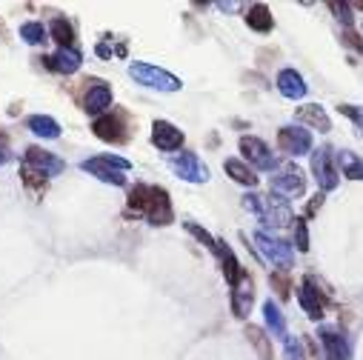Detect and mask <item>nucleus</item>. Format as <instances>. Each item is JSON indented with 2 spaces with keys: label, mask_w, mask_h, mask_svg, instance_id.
<instances>
[{
  "label": "nucleus",
  "mask_w": 363,
  "mask_h": 360,
  "mask_svg": "<svg viewBox=\"0 0 363 360\" xmlns=\"http://www.w3.org/2000/svg\"><path fill=\"white\" fill-rule=\"evenodd\" d=\"M129 212L146 218L152 226H169L174 220V209L169 201V192L163 186H149V184H135L129 189V201H126Z\"/></svg>",
  "instance_id": "nucleus-1"
},
{
  "label": "nucleus",
  "mask_w": 363,
  "mask_h": 360,
  "mask_svg": "<svg viewBox=\"0 0 363 360\" xmlns=\"http://www.w3.org/2000/svg\"><path fill=\"white\" fill-rule=\"evenodd\" d=\"M243 206L260 223H269L275 229L295 226V212H292L289 201L284 195H278V192H272V195H243Z\"/></svg>",
  "instance_id": "nucleus-2"
},
{
  "label": "nucleus",
  "mask_w": 363,
  "mask_h": 360,
  "mask_svg": "<svg viewBox=\"0 0 363 360\" xmlns=\"http://www.w3.org/2000/svg\"><path fill=\"white\" fill-rule=\"evenodd\" d=\"M80 169L89 171L92 177H98L101 184L126 186V171L132 169V160H126L121 154H95V157H86L80 163Z\"/></svg>",
  "instance_id": "nucleus-3"
},
{
  "label": "nucleus",
  "mask_w": 363,
  "mask_h": 360,
  "mask_svg": "<svg viewBox=\"0 0 363 360\" xmlns=\"http://www.w3.org/2000/svg\"><path fill=\"white\" fill-rule=\"evenodd\" d=\"M252 240H255V249L260 252V257H263V260H269L272 266H278L281 272H289V269L295 266V252H292V243H286L284 237H278V235H269V232L257 229V232L252 235Z\"/></svg>",
  "instance_id": "nucleus-4"
},
{
  "label": "nucleus",
  "mask_w": 363,
  "mask_h": 360,
  "mask_svg": "<svg viewBox=\"0 0 363 360\" xmlns=\"http://www.w3.org/2000/svg\"><path fill=\"white\" fill-rule=\"evenodd\" d=\"M129 77L146 89H157V92H180V86H184L180 77H174L172 72L152 66V63H143V60L129 63Z\"/></svg>",
  "instance_id": "nucleus-5"
},
{
  "label": "nucleus",
  "mask_w": 363,
  "mask_h": 360,
  "mask_svg": "<svg viewBox=\"0 0 363 360\" xmlns=\"http://www.w3.org/2000/svg\"><path fill=\"white\" fill-rule=\"evenodd\" d=\"M92 132H95V137H98V140L112 143V146H121V143H126V140L132 137L129 115H126L123 109H112V112H106V115L95 118Z\"/></svg>",
  "instance_id": "nucleus-6"
},
{
  "label": "nucleus",
  "mask_w": 363,
  "mask_h": 360,
  "mask_svg": "<svg viewBox=\"0 0 363 360\" xmlns=\"http://www.w3.org/2000/svg\"><path fill=\"white\" fill-rule=\"evenodd\" d=\"M312 171H315V180H318L323 195L337 189L340 171H337V157H335L332 146H320L318 152H312Z\"/></svg>",
  "instance_id": "nucleus-7"
},
{
  "label": "nucleus",
  "mask_w": 363,
  "mask_h": 360,
  "mask_svg": "<svg viewBox=\"0 0 363 360\" xmlns=\"http://www.w3.org/2000/svg\"><path fill=\"white\" fill-rule=\"evenodd\" d=\"M166 163L180 180H186V184H206L209 180V166L198 157V152H177Z\"/></svg>",
  "instance_id": "nucleus-8"
},
{
  "label": "nucleus",
  "mask_w": 363,
  "mask_h": 360,
  "mask_svg": "<svg viewBox=\"0 0 363 360\" xmlns=\"http://www.w3.org/2000/svg\"><path fill=\"white\" fill-rule=\"evenodd\" d=\"M272 189H275L278 195H284L286 201L289 198H301L306 192V171L295 163H286L281 166L275 174H272Z\"/></svg>",
  "instance_id": "nucleus-9"
},
{
  "label": "nucleus",
  "mask_w": 363,
  "mask_h": 360,
  "mask_svg": "<svg viewBox=\"0 0 363 360\" xmlns=\"http://www.w3.org/2000/svg\"><path fill=\"white\" fill-rule=\"evenodd\" d=\"M240 154L255 166V169H263V171H278V154L272 152L260 137H252V135H243L240 137Z\"/></svg>",
  "instance_id": "nucleus-10"
},
{
  "label": "nucleus",
  "mask_w": 363,
  "mask_h": 360,
  "mask_svg": "<svg viewBox=\"0 0 363 360\" xmlns=\"http://www.w3.org/2000/svg\"><path fill=\"white\" fill-rule=\"evenodd\" d=\"M112 106V86L106 80H86V95H83V109L86 115H92V118H101L106 109Z\"/></svg>",
  "instance_id": "nucleus-11"
},
{
  "label": "nucleus",
  "mask_w": 363,
  "mask_h": 360,
  "mask_svg": "<svg viewBox=\"0 0 363 360\" xmlns=\"http://www.w3.org/2000/svg\"><path fill=\"white\" fill-rule=\"evenodd\" d=\"M278 146H281V152H286L292 157H303L312 152V135L303 126H281L278 129Z\"/></svg>",
  "instance_id": "nucleus-12"
},
{
  "label": "nucleus",
  "mask_w": 363,
  "mask_h": 360,
  "mask_svg": "<svg viewBox=\"0 0 363 360\" xmlns=\"http://www.w3.org/2000/svg\"><path fill=\"white\" fill-rule=\"evenodd\" d=\"M21 166H29V169H35V171H40L46 177H55V174L66 171V160L52 154V152H46V149H40V146H29L23 152V163Z\"/></svg>",
  "instance_id": "nucleus-13"
},
{
  "label": "nucleus",
  "mask_w": 363,
  "mask_h": 360,
  "mask_svg": "<svg viewBox=\"0 0 363 360\" xmlns=\"http://www.w3.org/2000/svg\"><path fill=\"white\" fill-rule=\"evenodd\" d=\"M298 303H301V309L306 312V317H312V320H320V317H323L326 298H323V292L318 289V283H315L312 275L303 278V283H301V289H298Z\"/></svg>",
  "instance_id": "nucleus-14"
},
{
  "label": "nucleus",
  "mask_w": 363,
  "mask_h": 360,
  "mask_svg": "<svg viewBox=\"0 0 363 360\" xmlns=\"http://www.w3.org/2000/svg\"><path fill=\"white\" fill-rule=\"evenodd\" d=\"M318 337H320L326 360H349V340H346V334L340 329H335L329 323H320L318 326Z\"/></svg>",
  "instance_id": "nucleus-15"
},
{
  "label": "nucleus",
  "mask_w": 363,
  "mask_h": 360,
  "mask_svg": "<svg viewBox=\"0 0 363 360\" xmlns=\"http://www.w3.org/2000/svg\"><path fill=\"white\" fill-rule=\"evenodd\" d=\"M184 132H180L174 123L169 120H155L152 123V143L157 146V152H177L184 146Z\"/></svg>",
  "instance_id": "nucleus-16"
},
{
  "label": "nucleus",
  "mask_w": 363,
  "mask_h": 360,
  "mask_svg": "<svg viewBox=\"0 0 363 360\" xmlns=\"http://www.w3.org/2000/svg\"><path fill=\"white\" fill-rule=\"evenodd\" d=\"M215 254H218V260H220V269H223V278H226V283H229V289H235L249 272L238 263V257H235V252H232V246L226 243V240H218V246H215Z\"/></svg>",
  "instance_id": "nucleus-17"
},
{
  "label": "nucleus",
  "mask_w": 363,
  "mask_h": 360,
  "mask_svg": "<svg viewBox=\"0 0 363 360\" xmlns=\"http://www.w3.org/2000/svg\"><path fill=\"white\" fill-rule=\"evenodd\" d=\"M275 86H278V92H281L286 101H303L306 92H309V86L303 83V74L295 72V69H284V72H278Z\"/></svg>",
  "instance_id": "nucleus-18"
},
{
  "label": "nucleus",
  "mask_w": 363,
  "mask_h": 360,
  "mask_svg": "<svg viewBox=\"0 0 363 360\" xmlns=\"http://www.w3.org/2000/svg\"><path fill=\"white\" fill-rule=\"evenodd\" d=\"M43 63H46V69H52L57 74H74L83 63V55L77 49H57L55 55H46Z\"/></svg>",
  "instance_id": "nucleus-19"
},
{
  "label": "nucleus",
  "mask_w": 363,
  "mask_h": 360,
  "mask_svg": "<svg viewBox=\"0 0 363 360\" xmlns=\"http://www.w3.org/2000/svg\"><path fill=\"white\" fill-rule=\"evenodd\" d=\"M229 300H232V312H235V317H246L249 312H252V300H255V283H252V278L246 275L235 289H232V295H229Z\"/></svg>",
  "instance_id": "nucleus-20"
},
{
  "label": "nucleus",
  "mask_w": 363,
  "mask_h": 360,
  "mask_svg": "<svg viewBox=\"0 0 363 360\" xmlns=\"http://www.w3.org/2000/svg\"><path fill=\"white\" fill-rule=\"evenodd\" d=\"M295 120H301V123H306V126H312V129H318V132H323V135L332 129L329 115H326L323 106H318V103H306V106H301V109L295 112Z\"/></svg>",
  "instance_id": "nucleus-21"
},
{
  "label": "nucleus",
  "mask_w": 363,
  "mask_h": 360,
  "mask_svg": "<svg viewBox=\"0 0 363 360\" xmlns=\"http://www.w3.org/2000/svg\"><path fill=\"white\" fill-rule=\"evenodd\" d=\"M49 38L57 43V49H74V26L63 15H55L49 21Z\"/></svg>",
  "instance_id": "nucleus-22"
},
{
  "label": "nucleus",
  "mask_w": 363,
  "mask_h": 360,
  "mask_svg": "<svg viewBox=\"0 0 363 360\" xmlns=\"http://www.w3.org/2000/svg\"><path fill=\"white\" fill-rule=\"evenodd\" d=\"M263 320L269 326V332L275 334L278 340H286L289 337V329H286V317L281 312L278 303H272V300H263Z\"/></svg>",
  "instance_id": "nucleus-23"
},
{
  "label": "nucleus",
  "mask_w": 363,
  "mask_h": 360,
  "mask_svg": "<svg viewBox=\"0 0 363 360\" xmlns=\"http://www.w3.org/2000/svg\"><path fill=\"white\" fill-rule=\"evenodd\" d=\"M223 169H226V174L235 180V184H240V186H249V189H255L260 180H257V174L243 163V160H238V157H226L223 160Z\"/></svg>",
  "instance_id": "nucleus-24"
},
{
  "label": "nucleus",
  "mask_w": 363,
  "mask_h": 360,
  "mask_svg": "<svg viewBox=\"0 0 363 360\" xmlns=\"http://www.w3.org/2000/svg\"><path fill=\"white\" fill-rule=\"evenodd\" d=\"M26 129L35 135V137H43V140H57L60 137V123L49 115H32L26 120Z\"/></svg>",
  "instance_id": "nucleus-25"
},
{
  "label": "nucleus",
  "mask_w": 363,
  "mask_h": 360,
  "mask_svg": "<svg viewBox=\"0 0 363 360\" xmlns=\"http://www.w3.org/2000/svg\"><path fill=\"white\" fill-rule=\"evenodd\" d=\"M246 23H249V29H255V32H260V35H266V32L275 29V18H272L269 6H263V4L249 6V12H246Z\"/></svg>",
  "instance_id": "nucleus-26"
},
{
  "label": "nucleus",
  "mask_w": 363,
  "mask_h": 360,
  "mask_svg": "<svg viewBox=\"0 0 363 360\" xmlns=\"http://www.w3.org/2000/svg\"><path fill=\"white\" fill-rule=\"evenodd\" d=\"M335 157H337V171H340L343 177H349V180H363V160H360L354 152L340 149V152H335Z\"/></svg>",
  "instance_id": "nucleus-27"
},
{
  "label": "nucleus",
  "mask_w": 363,
  "mask_h": 360,
  "mask_svg": "<svg viewBox=\"0 0 363 360\" xmlns=\"http://www.w3.org/2000/svg\"><path fill=\"white\" fill-rule=\"evenodd\" d=\"M243 334H246V340L255 346V351H257L260 360H275V354H272V337H269L260 326H252V323H249Z\"/></svg>",
  "instance_id": "nucleus-28"
},
{
  "label": "nucleus",
  "mask_w": 363,
  "mask_h": 360,
  "mask_svg": "<svg viewBox=\"0 0 363 360\" xmlns=\"http://www.w3.org/2000/svg\"><path fill=\"white\" fill-rule=\"evenodd\" d=\"M21 40L29 43V46H43L49 40V29L38 21H29V23H21Z\"/></svg>",
  "instance_id": "nucleus-29"
},
{
  "label": "nucleus",
  "mask_w": 363,
  "mask_h": 360,
  "mask_svg": "<svg viewBox=\"0 0 363 360\" xmlns=\"http://www.w3.org/2000/svg\"><path fill=\"white\" fill-rule=\"evenodd\" d=\"M21 177H23V186L29 189V192H35V195H43L46 192V174H40V171H35V169H29V166H21Z\"/></svg>",
  "instance_id": "nucleus-30"
},
{
  "label": "nucleus",
  "mask_w": 363,
  "mask_h": 360,
  "mask_svg": "<svg viewBox=\"0 0 363 360\" xmlns=\"http://www.w3.org/2000/svg\"><path fill=\"white\" fill-rule=\"evenodd\" d=\"M184 229H186L189 235H195V237H198V240H201V243H203V246H206L209 252H215V246H218V240H215V237H212V235H209V232H206L203 226H198V223H192V220H186V223H184Z\"/></svg>",
  "instance_id": "nucleus-31"
},
{
  "label": "nucleus",
  "mask_w": 363,
  "mask_h": 360,
  "mask_svg": "<svg viewBox=\"0 0 363 360\" xmlns=\"http://www.w3.org/2000/svg\"><path fill=\"white\" fill-rule=\"evenodd\" d=\"M329 9H332L335 18L343 23V29H354V15H352V6H349V4H335V0H332Z\"/></svg>",
  "instance_id": "nucleus-32"
},
{
  "label": "nucleus",
  "mask_w": 363,
  "mask_h": 360,
  "mask_svg": "<svg viewBox=\"0 0 363 360\" xmlns=\"http://www.w3.org/2000/svg\"><path fill=\"white\" fill-rule=\"evenodd\" d=\"M295 246H298V252H309V226H306V218H295Z\"/></svg>",
  "instance_id": "nucleus-33"
},
{
  "label": "nucleus",
  "mask_w": 363,
  "mask_h": 360,
  "mask_svg": "<svg viewBox=\"0 0 363 360\" xmlns=\"http://www.w3.org/2000/svg\"><path fill=\"white\" fill-rule=\"evenodd\" d=\"M269 283L275 286V295L281 298V300H289V278H286V272H272V278H269Z\"/></svg>",
  "instance_id": "nucleus-34"
},
{
  "label": "nucleus",
  "mask_w": 363,
  "mask_h": 360,
  "mask_svg": "<svg viewBox=\"0 0 363 360\" xmlns=\"http://www.w3.org/2000/svg\"><path fill=\"white\" fill-rule=\"evenodd\" d=\"M337 112H340V115H346V118H349V120L357 126V132L363 135V109H360V106H352V103H340V106H337Z\"/></svg>",
  "instance_id": "nucleus-35"
},
{
  "label": "nucleus",
  "mask_w": 363,
  "mask_h": 360,
  "mask_svg": "<svg viewBox=\"0 0 363 360\" xmlns=\"http://www.w3.org/2000/svg\"><path fill=\"white\" fill-rule=\"evenodd\" d=\"M284 349H286V360H306V351H303V346H301V340L298 337H286L284 340Z\"/></svg>",
  "instance_id": "nucleus-36"
},
{
  "label": "nucleus",
  "mask_w": 363,
  "mask_h": 360,
  "mask_svg": "<svg viewBox=\"0 0 363 360\" xmlns=\"http://www.w3.org/2000/svg\"><path fill=\"white\" fill-rule=\"evenodd\" d=\"M343 43H349V46H352V49H357V52H363V40L357 38V32H354V29H346V32H343Z\"/></svg>",
  "instance_id": "nucleus-37"
},
{
  "label": "nucleus",
  "mask_w": 363,
  "mask_h": 360,
  "mask_svg": "<svg viewBox=\"0 0 363 360\" xmlns=\"http://www.w3.org/2000/svg\"><path fill=\"white\" fill-rule=\"evenodd\" d=\"M323 198H326V195H323V192H318V195L309 201V206H306V218H315V215L320 212V206H323Z\"/></svg>",
  "instance_id": "nucleus-38"
},
{
  "label": "nucleus",
  "mask_w": 363,
  "mask_h": 360,
  "mask_svg": "<svg viewBox=\"0 0 363 360\" xmlns=\"http://www.w3.org/2000/svg\"><path fill=\"white\" fill-rule=\"evenodd\" d=\"M6 160H9V152H6V149H4V146H0V166H4V163H6Z\"/></svg>",
  "instance_id": "nucleus-39"
},
{
  "label": "nucleus",
  "mask_w": 363,
  "mask_h": 360,
  "mask_svg": "<svg viewBox=\"0 0 363 360\" xmlns=\"http://www.w3.org/2000/svg\"><path fill=\"white\" fill-rule=\"evenodd\" d=\"M357 9H363V4H357Z\"/></svg>",
  "instance_id": "nucleus-40"
}]
</instances>
